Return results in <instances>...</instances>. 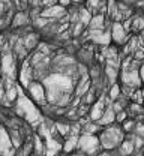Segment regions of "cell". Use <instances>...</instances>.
<instances>
[{
	"label": "cell",
	"mask_w": 144,
	"mask_h": 156,
	"mask_svg": "<svg viewBox=\"0 0 144 156\" xmlns=\"http://www.w3.org/2000/svg\"><path fill=\"white\" fill-rule=\"evenodd\" d=\"M77 146H78V135H72L66 140V143H65V146H63V150H65L66 153H71L72 150L77 149Z\"/></svg>",
	"instance_id": "cell-16"
},
{
	"label": "cell",
	"mask_w": 144,
	"mask_h": 156,
	"mask_svg": "<svg viewBox=\"0 0 144 156\" xmlns=\"http://www.w3.org/2000/svg\"><path fill=\"white\" fill-rule=\"evenodd\" d=\"M27 89H29V93H30L32 101H33L35 104H39V105H44V104H45L47 92H45L44 86H42L39 81H32Z\"/></svg>",
	"instance_id": "cell-4"
},
{
	"label": "cell",
	"mask_w": 144,
	"mask_h": 156,
	"mask_svg": "<svg viewBox=\"0 0 144 156\" xmlns=\"http://www.w3.org/2000/svg\"><path fill=\"white\" fill-rule=\"evenodd\" d=\"M105 74H107V77L110 78V81H111L113 84L116 83V80H117V69H116V68H113V66H107Z\"/></svg>",
	"instance_id": "cell-23"
},
{
	"label": "cell",
	"mask_w": 144,
	"mask_h": 156,
	"mask_svg": "<svg viewBox=\"0 0 144 156\" xmlns=\"http://www.w3.org/2000/svg\"><path fill=\"white\" fill-rule=\"evenodd\" d=\"M0 12H2V3H0Z\"/></svg>",
	"instance_id": "cell-32"
},
{
	"label": "cell",
	"mask_w": 144,
	"mask_h": 156,
	"mask_svg": "<svg viewBox=\"0 0 144 156\" xmlns=\"http://www.w3.org/2000/svg\"><path fill=\"white\" fill-rule=\"evenodd\" d=\"M20 81L24 87H29V84L32 83V69H30V66H29L27 62L23 65V69H21V72H20Z\"/></svg>",
	"instance_id": "cell-12"
},
{
	"label": "cell",
	"mask_w": 144,
	"mask_h": 156,
	"mask_svg": "<svg viewBox=\"0 0 144 156\" xmlns=\"http://www.w3.org/2000/svg\"><path fill=\"white\" fill-rule=\"evenodd\" d=\"M81 152H84L86 155H96L99 147H101V143H99V138L93 134H83L81 136H78V146H77Z\"/></svg>",
	"instance_id": "cell-3"
},
{
	"label": "cell",
	"mask_w": 144,
	"mask_h": 156,
	"mask_svg": "<svg viewBox=\"0 0 144 156\" xmlns=\"http://www.w3.org/2000/svg\"><path fill=\"white\" fill-rule=\"evenodd\" d=\"M62 150V146L57 140L48 136L45 138V156H56Z\"/></svg>",
	"instance_id": "cell-9"
},
{
	"label": "cell",
	"mask_w": 144,
	"mask_h": 156,
	"mask_svg": "<svg viewBox=\"0 0 144 156\" xmlns=\"http://www.w3.org/2000/svg\"><path fill=\"white\" fill-rule=\"evenodd\" d=\"M110 33H111V39H113L116 44H119V45H125L126 41L129 39V35H128V32L125 30L122 23H114V24H113V30H111Z\"/></svg>",
	"instance_id": "cell-5"
},
{
	"label": "cell",
	"mask_w": 144,
	"mask_h": 156,
	"mask_svg": "<svg viewBox=\"0 0 144 156\" xmlns=\"http://www.w3.org/2000/svg\"><path fill=\"white\" fill-rule=\"evenodd\" d=\"M23 45L26 47V50H27V51H29V50H32V48H35V47L38 45V36H36L35 33L27 35L26 39L23 41Z\"/></svg>",
	"instance_id": "cell-17"
},
{
	"label": "cell",
	"mask_w": 144,
	"mask_h": 156,
	"mask_svg": "<svg viewBox=\"0 0 144 156\" xmlns=\"http://www.w3.org/2000/svg\"><path fill=\"white\" fill-rule=\"evenodd\" d=\"M120 93H122L120 86H119L117 83H114V84L111 86V89L108 90V98H110V101H116L117 98L120 96Z\"/></svg>",
	"instance_id": "cell-19"
},
{
	"label": "cell",
	"mask_w": 144,
	"mask_h": 156,
	"mask_svg": "<svg viewBox=\"0 0 144 156\" xmlns=\"http://www.w3.org/2000/svg\"><path fill=\"white\" fill-rule=\"evenodd\" d=\"M35 153L38 156L45 155V146H44V143L41 141V136L39 135L35 138Z\"/></svg>",
	"instance_id": "cell-22"
},
{
	"label": "cell",
	"mask_w": 144,
	"mask_h": 156,
	"mask_svg": "<svg viewBox=\"0 0 144 156\" xmlns=\"http://www.w3.org/2000/svg\"><path fill=\"white\" fill-rule=\"evenodd\" d=\"M0 71L8 75V77H12L15 74V58L12 54H5L2 60H0Z\"/></svg>",
	"instance_id": "cell-7"
},
{
	"label": "cell",
	"mask_w": 144,
	"mask_h": 156,
	"mask_svg": "<svg viewBox=\"0 0 144 156\" xmlns=\"http://www.w3.org/2000/svg\"><path fill=\"white\" fill-rule=\"evenodd\" d=\"M134 128H135V122L134 120H125L123 122V126H122V129H123V132H131V131H134Z\"/></svg>",
	"instance_id": "cell-24"
},
{
	"label": "cell",
	"mask_w": 144,
	"mask_h": 156,
	"mask_svg": "<svg viewBox=\"0 0 144 156\" xmlns=\"http://www.w3.org/2000/svg\"><path fill=\"white\" fill-rule=\"evenodd\" d=\"M138 74H140V80H141V83H144V65H143V66H140Z\"/></svg>",
	"instance_id": "cell-28"
},
{
	"label": "cell",
	"mask_w": 144,
	"mask_h": 156,
	"mask_svg": "<svg viewBox=\"0 0 144 156\" xmlns=\"http://www.w3.org/2000/svg\"><path fill=\"white\" fill-rule=\"evenodd\" d=\"M78 18H80V23L84 24V26H89L90 20H92V12L89 9H81L80 14H78Z\"/></svg>",
	"instance_id": "cell-21"
},
{
	"label": "cell",
	"mask_w": 144,
	"mask_h": 156,
	"mask_svg": "<svg viewBox=\"0 0 144 156\" xmlns=\"http://www.w3.org/2000/svg\"><path fill=\"white\" fill-rule=\"evenodd\" d=\"M27 14L26 12H18L17 15H15V18L12 21V26L14 27H20V26H24L26 23H27Z\"/></svg>",
	"instance_id": "cell-20"
},
{
	"label": "cell",
	"mask_w": 144,
	"mask_h": 156,
	"mask_svg": "<svg viewBox=\"0 0 144 156\" xmlns=\"http://www.w3.org/2000/svg\"><path fill=\"white\" fill-rule=\"evenodd\" d=\"M126 119H128L126 111H119V113H116V122H117V123H123Z\"/></svg>",
	"instance_id": "cell-26"
},
{
	"label": "cell",
	"mask_w": 144,
	"mask_h": 156,
	"mask_svg": "<svg viewBox=\"0 0 144 156\" xmlns=\"http://www.w3.org/2000/svg\"><path fill=\"white\" fill-rule=\"evenodd\" d=\"M0 72H2V71H0Z\"/></svg>",
	"instance_id": "cell-34"
},
{
	"label": "cell",
	"mask_w": 144,
	"mask_h": 156,
	"mask_svg": "<svg viewBox=\"0 0 144 156\" xmlns=\"http://www.w3.org/2000/svg\"><path fill=\"white\" fill-rule=\"evenodd\" d=\"M93 41H95L96 44L110 45V42H111V33H110V32H99V33L93 35Z\"/></svg>",
	"instance_id": "cell-15"
},
{
	"label": "cell",
	"mask_w": 144,
	"mask_h": 156,
	"mask_svg": "<svg viewBox=\"0 0 144 156\" xmlns=\"http://www.w3.org/2000/svg\"><path fill=\"white\" fill-rule=\"evenodd\" d=\"M116 122V111L113 110V107H105V111H104L102 117L99 119V123L101 125H111Z\"/></svg>",
	"instance_id": "cell-14"
},
{
	"label": "cell",
	"mask_w": 144,
	"mask_h": 156,
	"mask_svg": "<svg viewBox=\"0 0 144 156\" xmlns=\"http://www.w3.org/2000/svg\"><path fill=\"white\" fill-rule=\"evenodd\" d=\"M3 96H5V90H3V87L0 86V99H2Z\"/></svg>",
	"instance_id": "cell-30"
},
{
	"label": "cell",
	"mask_w": 144,
	"mask_h": 156,
	"mask_svg": "<svg viewBox=\"0 0 144 156\" xmlns=\"http://www.w3.org/2000/svg\"><path fill=\"white\" fill-rule=\"evenodd\" d=\"M8 83H9V86L6 89V96L9 101H15L18 98V87L14 86V83H11V81H8Z\"/></svg>",
	"instance_id": "cell-18"
},
{
	"label": "cell",
	"mask_w": 144,
	"mask_h": 156,
	"mask_svg": "<svg viewBox=\"0 0 144 156\" xmlns=\"http://www.w3.org/2000/svg\"><path fill=\"white\" fill-rule=\"evenodd\" d=\"M57 131H59L60 135L65 136L68 132H71V126L69 125H57Z\"/></svg>",
	"instance_id": "cell-25"
},
{
	"label": "cell",
	"mask_w": 144,
	"mask_h": 156,
	"mask_svg": "<svg viewBox=\"0 0 144 156\" xmlns=\"http://www.w3.org/2000/svg\"><path fill=\"white\" fill-rule=\"evenodd\" d=\"M123 140H125V132L123 129H119V128H108L99 136V143L102 144L104 149H108V150L120 146V143Z\"/></svg>",
	"instance_id": "cell-2"
},
{
	"label": "cell",
	"mask_w": 144,
	"mask_h": 156,
	"mask_svg": "<svg viewBox=\"0 0 144 156\" xmlns=\"http://www.w3.org/2000/svg\"><path fill=\"white\" fill-rule=\"evenodd\" d=\"M104 24H105V18H104L102 14H95V15H92V20H90V23H89L90 33L95 35V33L102 32Z\"/></svg>",
	"instance_id": "cell-10"
},
{
	"label": "cell",
	"mask_w": 144,
	"mask_h": 156,
	"mask_svg": "<svg viewBox=\"0 0 144 156\" xmlns=\"http://www.w3.org/2000/svg\"><path fill=\"white\" fill-rule=\"evenodd\" d=\"M143 33H141V38H140V41H141V44H144V30H141Z\"/></svg>",
	"instance_id": "cell-31"
},
{
	"label": "cell",
	"mask_w": 144,
	"mask_h": 156,
	"mask_svg": "<svg viewBox=\"0 0 144 156\" xmlns=\"http://www.w3.org/2000/svg\"><path fill=\"white\" fill-rule=\"evenodd\" d=\"M84 27V24H81L80 21H78V24L74 27V32H72V36H78L80 33H81V29Z\"/></svg>",
	"instance_id": "cell-27"
},
{
	"label": "cell",
	"mask_w": 144,
	"mask_h": 156,
	"mask_svg": "<svg viewBox=\"0 0 144 156\" xmlns=\"http://www.w3.org/2000/svg\"><path fill=\"white\" fill-rule=\"evenodd\" d=\"M29 156H32V155H29Z\"/></svg>",
	"instance_id": "cell-33"
},
{
	"label": "cell",
	"mask_w": 144,
	"mask_h": 156,
	"mask_svg": "<svg viewBox=\"0 0 144 156\" xmlns=\"http://www.w3.org/2000/svg\"><path fill=\"white\" fill-rule=\"evenodd\" d=\"M135 152V146L132 140H123L119 146V153L122 156H131Z\"/></svg>",
	"instance_id": "cell-13"
},
{
	"label": "cell",
	"mask_w": 144,
	"mask_h": 156,
	"mask_svg": "<svg viewBox=\"0 0 144 156\" xmlns=\"http://www.w3.org/2000/svg\"><path fill=\"white\" fill-rule=\"evenodd\" d=\"M71 3H72V0H59V5L63 6V8L68 6V5H71Z\"/></svg>",
	"instance_id": "cell-29"
},
{
	"label": "cell",
	"mask_w": 144,
	"mask_h": 156,
	"mask_svg": "<svg viewBox=\"0 0 144 156\" xmlns=\"http://www.w3.org/2000/svg\"><path fill=\"white\" fill-rule=\"evenodd\" d=\"M66 14V9L60 5H53V6H47L45 9L41 11V17L44 18H60L62 15Z\"/></svg>",
	"instance_id": "cell-8"
},
{
	"label": "cell",
	"mask_w": 144,
	"mask_h": 156,
	"mask_svg": "<svg viewBox=\"0 0 144 156\" xmlns=\"http://www.w3.org/2000/svg\"><path fill=\"white\" fill-rule=\"evenodd\" d=\"M122 81H123V86L132 87V89H137L138 86H141L138 71H132V69H128V71L122 72Z\"/></svg>",
	"instance_id": "cell-6"
},
{
	"label": "cell",
	"mask_w": 144,
	"mask_h": 156,
	"mask_svg": "<svg viewBox=\"0 0 144 156\" xmlns=\"http://www.w3.org/2000/svg\"><path fill=\"white\" fill-rule=\"evenodd\" d=\"M104 111H105V102H104V99L101 98L95 105H92V108H90V119L99 122V119L102 117Z\"/></svg>",
	"instance_id": "cell-11"
},
{
	"label": "cell",
	"mask_w": 144,
	"mask_h": 156,
	"mask_svg": "<svg viewBox=\"0 0 144 156\" xmlns=\"http://www.w3.org/2000/svg\"><path fill=\"white\" fill-rule=\"evenodd\" d=\"M17 99H18V113L23 114L26 117V120L30 122V123H35V125L39 123L41 113H39L38 107L35 105V102L32 99H29L26 95L21 93L20 87H18V98Z\"/></svg>",
	"instance_id": "cell-1"
}]
</instances>
